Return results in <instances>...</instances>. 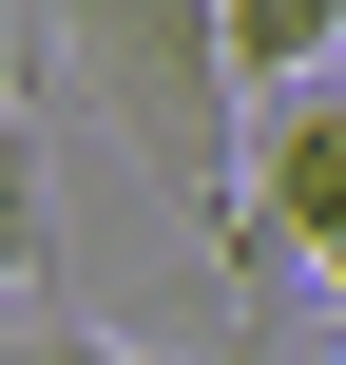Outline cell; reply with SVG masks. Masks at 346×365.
<instances>
[{
  "instance_id": "2",
  "label": "cell",
  "mask_w": 346,
  "mask_h": 365,
  "mask_svg": "<svg viewBox=\"0 0 346 365\" xmlns=\"http://www.w3.org/2000/svg\"><path fill=\"white\" fill-rule=\"evenodd\" d=\"M0 289H58V135L0 96Z\"/></svg>"
},
{
  "instance_id": "4",
  "label": "cell",
  "mask_w": 346,
  "mask_h": 365,
  "mask_svg": "<svg viewBox=\"0 0 346 365\" xmlns=\"http://www.w3.org/2000/svg\"><path fill=\"white\" fill-rule=\"evenodd\" d=\"M0 365H154L135 327H77L58 289H0Z\"/></svg>"
},
{
  "instance_id": "5",
  "label": "cell",
  "mask_w": 346,
  "mask_h": 365,
  "mask_svg": "<svg viewBox=\"0 0 346 365\" xmlns=\"http://www.w3.org/2000/svg\"><path fill=\"white\" fill-rule=\"evenodd\" d=\"M327 365H346V308H327Z\"/></svg>"
},
{
  "instance_id": "3",
  "label": "cell",
  "mask_w": 346,
  "mask_h": 365,
  "mask_svg": "<svg viewBox=\"0 0 346 365\" xmlns=\"http://www.w3.org/2000/svg\"><path fill=\"white\" fill-rule=\"evenodd\" d=\"M346 58V0H231V77L270 96V77H327Z\"/></svg>"
},
{
  "instance_id": "1",
  "label": "cell",
  "mask_w": 346,
  "mask_h": 365,
  "mask_svg": "<svg viewBox=\"0 0 346 365\" xmlns=\"http://www.w3.org/2000/svg\"><path fill=\"white\" fill-rule=\"evenodd\" d=\"M58 154H116L173 212H231L250 154V77H231V0H19V77H0Z\"/></svg>"
}]
</instances>
